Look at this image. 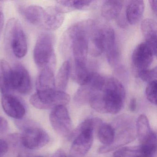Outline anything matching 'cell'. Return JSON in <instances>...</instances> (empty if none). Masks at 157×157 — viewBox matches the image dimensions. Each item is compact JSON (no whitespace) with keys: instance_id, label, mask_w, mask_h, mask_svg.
Masks as SVG:
<instances>
[{"instance_id":"35","label":"cell","mask_w":157,"mask_h":157,"mask_svg":"<svg viewBox=\"0 0 157 157\" xmlns=\"http://www.w3.org/2000/svg\"><path fill=\"white\" fill-rule=\"evenodd\" d=\"M30 156L26 153L24 152H21L19 155H18L17 157H29Z\"/></svg>"},{"instance_id":"5","label":"cell","mask_w":157,"mask_h":157,"mask_svg":"<svg viewBox=\"0 0 157 157\" xmlns=\"http://www.w3.org/2000/svg\"><path fill=\"white\" fill-rule=\"evenodd\" d=\"M4 41L6 46L16 57L22 58L27 54L26 36L21 23L16 19L12 18L7 22Z\"/></svg>"},{"instance_id":"16","label":"cell","mask_w":157,"mask_h":157,"mask_svg":"<svg viewBox=\"0 0 157 157\" xmlns=\"http://www.w3.org/2000/svg\"><path fill=\"white\" fill-rule=\"evenodd\" d=\"M141 33L147 43L157 55V25L156 22L151 19L143 20L140 25Z\"/></svg>"},{"instance_id":"4","label":"cell","mask_w":157,"mask_h":157,"mask_svg":"<svg viewBox=\"0 0 157 157\" xmlns=\"http://www.w3.org/2000/svg\"><path fill=\"white\" fill-rule=\"evenodd\" d=\"M33 57L39 71L48 69L55 71L56 58L54 37L51 34L44 33L39 36L34 48Z\"/></svg>"},{"instance_id":"7","label":"cell","mask_w":157,"mask_h":157,"mask_svg":"<svg viewBox=\"0 0 157 157\" xmlns=\"http://www.w3.org/2000/svg\"><path fill=\"white\" fill-rule=\"evenodd\" d=\"M70 100V96L65 91L53 89L36 92L31 96L30 102L37 109H54L68 104Z\"/></svg>"},{"instance_id":"2","label":"cell","mask_w":157,"mask_h":157,"mask_svg":"<svg viewBox=\"0 0 157 157\" xmlns=\"http://www.w3.org/2000/svg\"><path fill=\"white\" fill-rule=\"evenodd\" d=\"M95 23L92 20L79 22L70 26L63 36L61 48L63 52L71 50L75 66H87L89 36Z\"/></svg>"},{"instance_id":"1","label":"cell","mask_w":157,"mask_h":157,"mask_svg":"<svg viewBox=\"0 0 157 157\" xmlns=\"http://www.w3.org/2000/svg\"><path fill=\"white\" fill-rule=\"evenodd\" d=\"M125 95L124 87L119 80L105 77L102 88L92 94L89 103L98 113L116 114L123 108Z\"/></svg>"},{"instance_id":"23","label":"cell","mask_w":157,"mask_h":157,"mask_svg":"<svg viewBox=\"0 0 157 157\" xmlns=\"http://www.w3.org/2000/svg\"><path fill=\"white\" fill-rule=\"evenodd\" d=\"M71 68V63L70 60H66L61 65L55 78L56 90L65 91L68 83Z\"/></svg>"},{"instance_id":"12","label":"cell","mask_w":157,"mask_h":157,"mask_svg":"<svg viewBox=\"0 0 157 157\" xmlns=\"http://www.w3.org/2000/svg\"><path fill=\"white\" fill-rule=\"evenodd\" d=\"M12 86L13 90L27 94L32 90V83L29 72L21 63H16L12 68Z\"/></svg>"},{"instance_id":"27","label":"cell","mask_w":157,"mask_h":157,"mask_svg":"<svg viewBox=\"0 0 157 157\" xmlns=\"http://www.w3.org/2000/svg\"><path fill=\"white\" fill-rule=\"evenodd\" d=\"M137 76L143 81L148 83L156 80L157 77V69L156 67L151 69L145 70L138 72Z\"/></svg>"},{"instance_id":"31","label":"cell","mask_w":157,"mask_h":157,"mask_svg":"<svg viewBox=\"0 0 157 157\" xmlns=\"http://www.w3.org/2000/svg\"><path fill=\"white\" fill-rule=\"evenodd\" d=\"M4 24V16L3 13L2 2L0 1V35L2 32Z\"/></svg>"},{"instance_id":"6","label":"cell","mask_w":157,"mask_h":157,"mask_svg":"<svg viewBox=\"0 0 157 157\" xmlns=\"http://www.w3.org/2000/svg\"><path fill=\"white\" fill-rule=\"evenodd\" d=\"M17 124L22 131L20 135L21 144L26 148L38 149L49 142L50 138L48 133L33 122L20 121Z\"/></svg>"},{"instance_id":"22","label":"cell","mask_w":157,"mask_h":157,"mask_svg":"<svg viewBox=\"0 0 157 157\" xmlns=\"http://www.w3.org/2000/svg\"><path fill=\"white\" fill-rule=\"evenodd\" d=\"M37 91L56 89L55 71L45 69L40 70L36 81Z\"/></svg>"},{"instance_id":"10","label":"cell","mask_w":157,"mask_h":157,"mask_svg":"<svg viewBox=\"0 0 157 157\" xmlns=\"http://www.w3.org/2000/svg\"><path fill=\"white\" fill-rule=\"evenodd\" d=\"M156 55L146 42L139 44L133 51L131 58L132 66L136 74L141 71L148 69Z\"/></svg>"},{"instance_id":"17","label":"cell","mask_w":157,"mask_h":157,"mask_svg":"<svg viewBox=\"0 0 157 157\" xmlns=\"http://www.w3.org/2000/svg\"><path fill=\"white\" fill-rule=\"evenodd\" d=\"M0 90L3 94H11L12 86V68L4 59H0Z\"/></svg>"},{"instance_id":"26","label":"cell","mask_w":157,"mask_h":157,"mask_svg":"<svg viewBox=\"0 0 157 157\" xmlns=\"http://www.w3.org/2000/svg\"><path fill=\"white\" fill-rule=\"evenodd\" d=\"M141 156L140 146L119 148L113 154L114 157H139Z\"/></svg>"},{"instance_id":"9","label":"cell","mask_w":157,"mask_h":157,"mask_svg":"<svg viewBox=\"0 0 157 157\" xmlns=\"http://www.w3.org/2000/svg\"><path fill=\"white\" fill-rule=\"evenodd\" d=\"M105 77L97 72H92L90 78L84 84L76 91L74 100L78 104L84 105L89 103L92 94L101 90L104 84Z\"/></svg>"},{"instance_id":"34","label":"cell","mask_w":157,"mask_h":157,"mask_svg":"<svg viewBox=\"0 0 157 157\" xmlns=\"http://www.w3.org/2000/svg\"><path fill=\"white\" fill-rule=\"evenodd\" d=\"M67 155L63 150L59 149L54 153L52 157H66Z\"/></svg>"},{"instance_id":"32","label":"cell","mask_w":157,"mask_h":157,"mask_svg":"<svg viewBox=\"0 0 157 157\" xmlns=\"http://www.w3.org/2000/svg\"><path fill=\"white\" fill-rule=\"evenodd\" d=\"M137 102L135 98H133L130 100V103H129V110L131 112H135L136 109Z\"/></svg>"},{"instance_id":"33","label":"cell","mask_w":157,"mask_h":157,"mask_svg":"<svg viewBox=\"0 0 157 157\" xmlns=\"http://www.w3.org/2000/svg\"><path fill=\"white\" fill-rule=\"evenodd\" d=\"M151 8L155 14L157 13V0H150L149 1Z\"/></svg>"},{"instance_id":"14","label":"cell","mask_w":157,"mask_h":157,"mask_svg":"<svg viewBox=\"0 0 157 157\" xmlns=\"http://www.w3.org/2000/svg\"><path fill=\"white\" fill-rule=\"evenodd\" d=\"M65 13L57 6H50L44 9L42 27L48 31H55L63 24Z\"/></svg>"},{"instance_id":"24","label":"cell","mask_w":157,"mask_h":157,"mask_svg":"<svg viewBox=\"0 0 157 157\" xmlns=\"http://www.w3.org/2000/svg\"><path fill=\"white\" fill-rule=\"evenodd\" d=\"M98 128L97 136L100 142L105 146L111 145L113 141L115 136L114 129L113 126L102 122Z\"/></svg>"},{"instance_id":"15","label":"cell","mask_w":157,"mask_h":157,"mask_svg":"<svg viewBox=\"0 0 157 157\" xmlns=\"http://www.w3.org/2000/svg\"><path fill=\"white\" fill-rule=\"evenodd\" d=\"M19 11L27 21L41 28L44 9L37 5H27L20 6Z\"/></svg>"},{"instance_id":"28","label":"cell","mask_w":157,"mask_h":157,"mask_svg":"<svg viewBox=\"0 0 157 157\" xmlns=\"http://www.w3.org/2000/svg\"><path fill=\"white\" fill-rule=\"evenodd\" d=\"M157 80L148 83L145 91L146 97L152 104H157Z\"/></svg>"},{"instance_id":"13","label":"cell","mask_w":157,"mask_h":157,"mask_svg":"<svg viewBox=\"0 0 157 157\" xmlns=\"http://www.w3.org/2000/svg\"><path fill=\"white\" fill-rule=\"evenodd\" d=\"M2 105L5 113L13 118L21 119L25 113V107L22 101L12 94H3Z\"/></svg>"},{"instance_id":"3","label":"cell","mask_w":157,"mask_h":157,"mask_svg":"<svg viewBox=\"0 0 157 157\" xmlns=\"http://www.w3.org/2000/svg\"><path fill=\"white\" fill-rule=\"evenodd\" d=\"M112 125L115 131L113 141L109 146H102L99 148V153H107L119 148L132 142L136 137L134 121L129 116L123 115L118 117L114 120Z\"/></svg>"},{"instance_id":"29","label":"cell","mask_w":157,"mask_h":157,"mask_svg":"<svg viewBox=\"0 0 157 157\" xmlns=\"http://www.w3.org/2000/svg\"><path fill=\"white\" fill-rule=\"evenodd\" d=\"M8 127V121L4 117H0V138L6 134Z\"/></svg>"},{"instance_id":"38","label":"cell","mask_w":157,"mask_h":157,"mask_svg":"<svg viewBox=\"0 0 157 157\" xmlns=\"http://www.w3.org/2000/svg\"></svg>"},{"instance_id":"21","label":"cell","mask_w":157,"mask_h":157,"mask_svg":"<svg viewBox=\"0 0 157 157\" xmlns=\"http://www.w3.org/2000/svg\"><path fill=\"white\" fill-rule=\"evenodd\" d=\"M136 132L140 144L146 143L156 134L151 129L148 119L144 114L140 115L137 120Z\"/></svg>"},{"instance_id":"8","label":"cell","mask_w":157,"mask_h":157,"mask_svg":"<svg viewBox=\"0 0 157 157\" xmlns=\"http://www.w3.org/2000/svg\"><path fill=\"white\" fill-rule=\"evenodd\" d=\"M49 120L52 127L59 136L68 138L72 131V123L68 111L65 105L52 109Z\"/></svg>"},{"instance_id":"37","label":"cell","mask_w":157,"mask_h":157,"mask_svg":"<svg viewBox=\"0 0 157 157\" xmlns=\"http://www.w3.org/2000/svg\"><path fill=\"white\" fill-rule=\"evenodd\" d=\"M66 157H72V156H67H67H66Z\"/></svg>"},{"instance_id":"18","label":"cell","mask_w":157,"mask_h":157,"mask_svg":"<svg viewBox=\"0 0 157 157\" xmlns=\"http://www.w3.org/2000/svg\"><path fill=\"white\" fill-rule=\"evenodd\" d=\"M145 10L143 1H131L127 4L125 10L126 20L131 25L137 24L141 20Z\"/></svg>"},{"instance_id":"11","label":"cell","mask_w":157,"mask_h":157,"mask_svg":"<svg viewBox=\"0 0 157 157\" xmlns=\"http://www.w3.org/2000/svg\"><path fill=\"white\" fill-rule=\"evenodd\" d=\"M104 52L110 66L116 67L120 60L119 48L116 42L115 33L113 28L108 26H103Z\"/></svg>"},{"instance_id":"36","label":"cell","mask_w":157,"mask_h":157,"mask_svg":"<svg viewBox=\"0 0 157 157\" xmlns=\"http://www.w3.org/2000/svg\"><path fill=\"white\" fill-rule=\"evenodd\" d=\"M29 157H44L43 156H30Z\"/></svg>"},{"instance_id":"20","label":"cell","mask_w":157,"mask_h":157,"mask_svg":"<svg viewBox=\"0 0 157 157\" xmlns=\"http://www.w3.org/2000/svg\"><path fill=\"white\" fill-rule=\"evenodd\" d=\"M124 3L123 1H104L101 9L102 16L107 21L117 19L121 14Z\"/></svg>"},{"instance_id":"30","label":"cell","mask_w":157,"mask_h":157,"mask_svg":"<svg viewBox=\"0 0 157 157\" xmlns=\"http://www.w3.org/2000/svg\"><path fill=\"white\" fill-rule=\"evenodd\" d=\"M9 145L6 140L0 139V157H2L7 152Z\"/></svg>"},{"instance_id":"19","label":"cell","mask_w":157,"mask_h":157,"mask_svg":"<svg viewBox=\"0 0 157 157\" xmlns=\"http://www.w3.org/2000/svg\"><path fill=\"white\" fill-rule=\"evenodd\" d=\"M98 2L96 1H58V6L65 13L70 11L78 10H88L94 8Z\"/></svg>"},{"instance_id":"25","label":"cell","mask_w":157,"mask_h":157,"mask_svg":"<svg viewBox=\"0 0 157 157\" xmlns=\"http://www.w3.org/2000/svg\"><path fill=\"white\" fill-rule=\"evenodd\" d=\"M91 73L92 72L89 71L87 66L74 65L72 71V78L76 83L81 86L87 81Z\"/></svg>"}]
</instances>
